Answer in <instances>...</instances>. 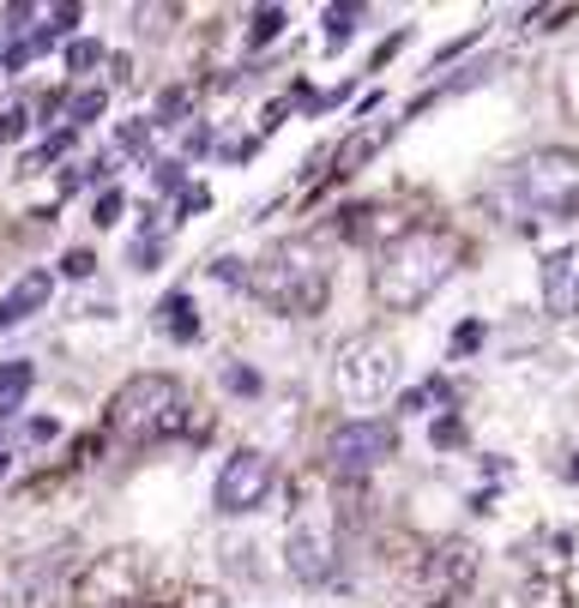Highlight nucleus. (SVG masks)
I'll return each mask as SVG.
<instances>
[{
  "label": "nucleus",
  "instance_id": "nucleus-5",
  "mask_svg": "<svg viewBox=\"0 0 579 608\" xmlns=\"http://www.w3.org/2000/svg\"><path fill=\"white\" fill-rule=\"evenodd\" d=\"M478 549L465 536H447L422 554L417 578H410V608H459L478 590Z\"/></svg>",
  "mask_w": 579,
  "mask_h": 608
},
{
  "label": "nucleus",
  "instance_id": "nucleus-18",
  "mask_svg": "<svg viewBox=\"0 0 579 608\" xmlns=\"http://www.w3.org/2000/svg\"><path fill=\"white\" fill-rule=\"evenodd\" d=\"M103 102H109V90H103V85L73 90V97H67V127H73V133H79L85 121H97V115H103Z\"/></svg>",
  "mask_w": 579,
  "mask_h": 608
},
{
  "label": "nucleus",
  "instance_id": "nucleus-30",
  "mask_svg": "<svg viewBox=\"0 0 579 608\" xmlns=\"http://www.w3.org/2000/svg\"><path fill=\"white\" fill-rule=\"evenodd\" d=\"M24 127H31V115H24V109H0V139H19Z\"/></svg>",
  "mask_w": 579,
  "mask_h": 608
},
{
  "label": "nucleus",
  "instance_id": "nucleus-6",
  "mask_svg": "<svg viewBox=\"0 0 579 608\" xmlns=\"http://www.w3.org/2000/svg\"><path fill=\"white\" fill-rule=\"evenodd\" d=\"M332 380H339V392L351 398V404H380L398 386V349L386 338H375V332H356V338H344L339 356H332Z\"/></svg>",
  "mask_w": 579,
  "mask_h": 608
},
{
  "label": "nucleus",
  "instance_id": "nucleus-23",
  "mask_svg": "<svg viewBox=\"0 0 579 608\" xmlns=\"http://www.w3.org/2000/svg\"><path fill=\"white\" fill-rule=\"evenodd\" d=\"M561 19H573V7H532L525 12V31H556Z\"/></svg>",
  "mask_w": 579,
  "mask_h": 608
},
{
  "label": "nucleus",
  "instance_id": "nucleus-10",
  "mask_svg": "<svg viewBox=\"0 0 579 608\" xmlns=\"http://www.w3.org/2000/svg\"><path fill=\"white\" fill-rule=\"evenodd\" d=\"M544 307H549V319L579 314V241L573 248H556L544 260Z\"/></svg>",
  "mask_w": 579,
  "mask_h": 608
},
{
  "label": "nucleus",
  "instance_id": "nucleus-34",
  "mask_svg": "<svg viewBox=\"0 0 579 608\" xmlns=\"http://www.w3.org/2000/svg\"><path fill=\"white\" fill-rule=\"evenodd\" d=\"M36 19V7H7V31H24Z\"/></svg>",
  "mask_w": 579,
  "mask_h": 608
},
{
  "label": "nucleus",
  "instance_id": "nucleus-14",
  "mask_svg": "<svg viewBox=\"0 0 579 608\" xmlns=\"http://www.w3.org/2000/svg\"><path fill=\"white\" fill-rule=\"evenodd\" d=\"M158 332H170L175 344L200 338V314H193V295L187 290H175V295H163V302H158Z\"/></svg>",
  "mask_w": 579,
  "mask_h": 608
},
{
  "label": "nucleus",
  "instance_id": "nucleus-29",
  "mask_svg": "<svg viewBox=\"0 0 579 608\" xmlns=\"http://www.w3.org/2000/svg\"><path fill=\"white\" fill-rule=\"evenodd\" d=\"M182 109H187V90H163L158 97V121H175Z\"/></svg>",
  "mask_w": 579,
  "mask_h": 608
},
{
  "label": "nucleus",
  "instance_id": "nucleus-3",
  "mask_svg": "<svg viewBox=\"0 0 579 608\" xmlns=\"http://www.w3.org/2000/svg\"><path fill=\"white\" fill-rule=\"evenodd\" d=\"M103 428L127 446H158V439L187 434V392L170 373H133L103 410Z\"/></svg>",
  "mask_w": 579,
  "mask_h": 608
},
{
  "label": "nucleus",
  "instance_id": "nucleus-1",
  "mask_svg": "<svg viewBox=\"0 0 579 608\" xmlns=\"http://www.w3.org/2000/svg\"><path fill=\"white\" fill-rule=\"evenodd\" d=\"M465 253H471V241L447 224L398 229L375 260V302L393 307V314H417V307L465 265Z\"/></svg>",
  "mask_w": 579,
  "mask_h": 608
},
{
  "label": "nucleus",
  "instance_id": "nucleus-11",
  "mask_svg": "<svg viewBox=\"0 0 579 608\" xmlns=\"http://www.w3.org/2000/svg\"><path fill=\"white\" fill-rule=\"evenodd\" d=\"M393 127L398 121H363V127H351V133L339 139V151L326 158V175L332 181H351L356 170H368V158H375L386 139H393Z\"/></svg>",
  "mask_w": 579,
  "mask_h": 608
},
{
  "label": "nucleus",
  "instance_id": "nucleus-16",
  "mask_svg": "<svg viewBox=\"0 0 579 608\" xmlns=\"http://www.w3.org/2000/svg\"><path fill=\"white\" fill-rule=\"evenodd\" d=\"M31 380H36V368H31V361H7V368H0V416H12V410L24 404Z\"/></svg>",
  "mask_w": 579,
  "mask_h": 608
},
{
  "label": "nucleus",
  "instance_id": "nucleus-33",
  "mask_svg": "<svg viewBox=\"0 0 579 608\" xmlns=\"http://www.w3.org/2000/svg\"><path fill=\"white\" fill-rule=\"evenodd\" d=\"M158 187H163V193L182 187V163H158Z\"/></svg>",
  "mask_w": 579,
  "mask_h": 608
},
{
  "label": "nucleus",
  "instance_id": "nucleus-22",
  "mask_svg": "<svg viewBox=\"0 0 579 608\" xmlns=\"http://www.w3.org/2000/svg\"><path fill=\"white\" fill-rule=\"evenodd\" d=\"M115 145L133 151V158H146V151H151V121H127L121 133H115Z\"/></svg>",
  "mask_w": 579,
  "mask_h": 608
},
{
  "label": "nucleus",
  "instance_id": "nucleus-27",
  "mask_svg": "<svg viewBox=\"0 0 579 608\" xmlns=\"http://www.w3.org/2000/svg\"><path fill=\"white\" fill-rule=\"evenodd\" d=\"M478 344H483V326H478V319H465V326L453 332V356H471Z\"/></svg>",
  "mask_w": 579,
  "mask_h": 608
},
{
  "label": "nucleus",
  "instance_id": "nucleus-7",
  "mask_svg": "<svg viewBox=\"0 0 579 608\" xmlns=\"http://www.w3.org/2000/svg\"><path fill=\"white\" fill-rule=\"evenodd\" d=\"M398 452V428L393 422H339L326 439V470L339 476V482H363V476H375L386 458Z\"/></svg>",
  "mask_w": 579,
  "mask_h": 608
},
{
  "label": "nucleus",
  "instance_id": "nucleus-2",
  "mask_svg": "<svg viewBox=\"0 0 579 608\" xmlns=\"http://www.w3.org/2000/svg\"><path fill=\"white\" fill-rule=\"evenodd\" d=\"M248 295L285 319H314L332 302V265L320 260L314 241H278L248 265Z\"/></svg>",
  "mask_w": 579,
  "mask_h": 608
},
{
  "label": "nucleus",
  "instance_id": "nucleus-32",
  "mask_svg": "<svg viewBox=\"0 0 579 608\" xmlns=\"http://www.w3.org/2000/svg\"><path fill=\"white\" fill-rule=\"evenodd\" d=\"M205 205H212V193H205V187H187V193H182V217L205 211Z\"/></svg>",
  "mask_w": 579,
  "mask_h": 608
},
{
  "label": "nucleus",
  "instance_id": "nucleus-21",
  "mask_svg": "<svg viewBox=\"0 0 579 608\" xmlns=\"http://www.w3.org/2000/svg\"><path fill=\"white\" fill-rule=\"evenodd\" d=\"M127 265H133V271H158L163 265V236H139L133 248H127Z\"/></svg>",
  "mask_w": 579,
  "mask_h": 608
},
{
  "label": "nucleus",
  "instance_id": "nucleus-9",
  "mask_svg": "<svg viewBox=\"0 0 579 608\" xmlns=\"http://www.w3.org/2000/svg\"><path fill=\"white\" fill-rule=\"evenodd\" d=\"M285 566L296 585H326L339 573V536H332V519L326 512H302L285 536Z\"/></svg>",
  "mask_w": 579,
  "mask_h": 608
},
{
  "label": "nucleus",
  "instance_id": "nucleus-13",
  "mask_svg": "<svg viewBox=\"0 0 579 608\" xmlns=\"http://www.w3.org/2000/svg\"><path fill=\"white\" fill-rule=\"evenodd\" d=\"M49 295H55V278H49V271H24V278L0 295V332L19 326V319H31L36 307H49Z\"/></svg>",
  "mask_w": 579,
  "mask_h": 608
},
{
  "label": "nucleus",
  "instance_id": "nucleus-36",
  "mask_svg": "<svg viewBox=\"0 0 579 608\" xmlns=\"http://www.w3.org/2000/svg\"><path fill=\"white\" fill-rule=\"evenodd\" d=\"M573 211H579V205H573Z\"/></svg>",
  "mask_w": 579,
  "mask_h": 608
},
{
  "label": "nucleus",
  "instance_id": "nucleus-24",
  "mask_svg": "<svg viewBox=\"0 0 579 608\" xmlns=\"http://www.w3.org/2000/svg\"><path fill=\"white\" fill-rule=\"evenodd\" d=\"M224 386H229V392H242V398H254V392H260V373L242 368V361H229V368H224Z\"/></svg>",
  "mask_w": 579,
  "mask_h": 608
},
{
  "label": "nucleus",
  "instance_id": "nucleus-15",
  "mask_svg": "<svg viewBox=\"0 0 579 608\" xmlns=\"http://www.w3.org/2000/svg\"><path fill=\"white\" fill-rule=\"evenodd\" d=\"M332 229L344 241H375L386 224H380V205H344V211H332Z\"/></svg>",
  "mask_w": 579,
  "mask_h": 608
},
{
  "label": "nucleus",
  "instance_id": "nucleus-35",
  "mask_svg": "<svg viewBox=\"0 0 579 608\" xmlns=\"http://www.w3.org/2000/svg\"><path fill=\"white\" fill-rule=\"evenodd\" d=\"M0 476H7V446H0Z\"/></svg>",
  "mask_w": 579,
  "mask_h": 608
},
{
  "label": "nucleus",
  "instance_id": "nucleus-25",
  "mask_svg": "<svg viewBox=\"0 0 579 608\" xmlns=\"http://www.w3.org/2000/svg\"><path fill=\"white\" fill-rule=\"evenodd\" d=\"M121 205H127V199H121V193H115V187H103V199H97V211H92V224H97V229H109V224H121Z\"/></svg>",
  "mask_w": 579,
  "mask_h": 608
},
{
  "label": "nucleus",
  "instance_id": "nucleus-19",
  "mask_svg": "<svg viewBox=\"0 0 579 608\" xmlns=\"http://www.w3.org/2000/svg\"><path fill=\"white\" fill-rule=\"evenodd\" d=\"M285 24H290V12H285V7H254V12H248V43H254V48L272 43V36L285 31Z\"/></svg>",
  "mask_w": 579,
  "mask_h": 608
},
{
  "label": "nucleus",
  "instance_id": "nucleus-8",
  "mask_svg": "<svg viewBox=\"0 0 579 608\" xmlns=\"http://www.w3.org/2000/svg\"><path fill=\"white\" fill-rule=\"evenodd\" d=\"M272 488H278V464L266 458V452L242 446L236 458L217 470L212 500H217V512H224V519H248V512H260L266 500H272Z\"/></svg>",
  "mask_w": 579,
  "mask_h": 608
},
{
  "label": "nucleus",
  "instance_id": "nucleus-17",
  "mask_svg": "<svg viewBox=\"0 0 579 608\" xmlns=\"http://www.w3.org/2000/svg\"><path fill=\"white\" fill-rule=\"evenodd\" d=\"M363 19H368L363 7H326V12H320V24H326V48L351 43V36H356V24H363Z\"/></svg>",
  "mask_w": 579,
  "mask_h": 608
},
{
  "label": "nucleus",
  "instance_id": "nucleus-4",
  "mask_svg": "<svg viewBox=\"0 0 579 608\" xmlns=\"http://www.w3.org/2000/svg\"><path fill=\"white\" fill-rule=\"evenodd\" d=\"M495 199H507L519 217H568L579 205V158L573 151H532L501 175Z\"/></svg>",
  "mask_w": 579,
  "mask_h": 608
},
{
  "label": "nucleus",
  "instance_id": "nucleus-31",
  "mask_svg": "<svg viewBox=\"0 0 579 608\" xmlns=\"http://www.w3.org/2000/svg\"><path fill=\"white\" fill-rule=\"evenodd\" d=\"M212 278H217V283H248V271H242V260H217Z\"/></svg>",
  "mask_w": 579,
  "mask_h": 608
},
{
  "label": "nucleus",
  "instance_id": "nucleus-26",
  "mask_svg": "<svg viewBox=\"0 0 579 608\" xmlns=\"http://www.w3.org/2000/svg\"><path fill=\"white\" fill-rule=\"evenodd\" d=\"M435 446H441V452H453V446H465V422H459V416H441V422H435Z\"/></svg>",
  "mask_w": 579,
  "mask_h": 608
},
{
  "label": "nucleus",
  "instance_id": "nucleus-20",
  "mask_svg": "<svg viewBox=\"0 0 579 608\" xmlns=\"http://www.w3.org/2000/svg\"><path fill=\"white\" fill-rule=\"evenodd\" d=\"M103 43H92V36H79V43H67V73H92V67H103Z\"/></svg>",
  "mask_w": 579,
  "mask_h": 608
},
{
  "label": "nucleus",
  "instance_id": "nucleus-28",
  "mask_svg": "<svg viewBox=\"0 0 579 608\" xmlns=\"http://www.w3.org/2000/svg\"><path fill=\"white\" fill-rule=\"evenodd\" d=\"M61 271H67V278H92V271H97V260H92L85 248H73L67 260H61Z\"/></svg>",
  "mask_w": 579,
  "mask_h": 608
},
{
  "label": "nucleus",
  "instance_id": "nucleus-12",
  "mask_svg": "<svg viewBox=\"0 0 579 608\" xmlns=\"http://www.w3.org/2000/svg\"><path fill=\"white\" fill-rule=\"evenodd\" d=\"M495 73H501V55L465 61V67H453V73H447V79H435L429 90H417V97H410V109H405V115H422V109H435V102H447V97H459V90H471V85L495 79Z\"/></svg>",
  "mask_w": 579,
  "mask_h": 608
}]
</instances>
